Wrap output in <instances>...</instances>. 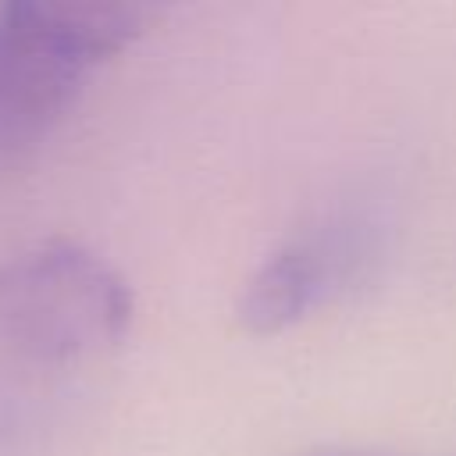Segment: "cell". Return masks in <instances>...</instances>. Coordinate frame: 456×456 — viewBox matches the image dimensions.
<instances>
[{
  "label": "cell",
  "instance_id": "obj_2",
  "mask_svg": "<svg viewBox=\"0 0 456 456\" xmlns=\"http://www.w3.org/2000/svg\"><path fill=\"white\" fill-rule=\"evenodd\" d=\"M135 317L125 274L96 249L50 239L0 264V335L39 363H75L114 349Z\"/></svg>",
  "mask_w": 456,
  "mask_h": 456
},
{
  "label": "cell",
  "instance_id": "obj_3",
  "mask_svg": "<svg viewBox=\"0 0 456 456\" xmlns=\"http://www.w3.org/2000/svg\"><path fill=\"white\" fill-rule=\"evenodd\" d=\"M335 256L321 239H292L267 253L239 292V324L249 335H278L299 324L331 289Z\"/></svg>",
  "mask_w": 456,
  "mask_h": 456
},
{
  "label": "cell",
  "instance_id": "obj_1",
  "mask_svg": "<svg viewBox=\"0 0 456 456\" xmlns=\"http://www.w3.org/2000/svg\"><path fill=\"white\" fill-rule=\"evenodd\" d=\"M153 18L125 0L0 4V167L32 153L75 107L86 78Z\"/></svg>",
  "mask_w": 456,
  "mask_h": 456
}]
</instances>
